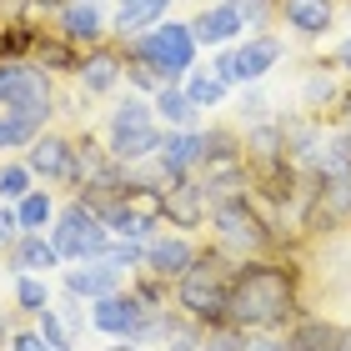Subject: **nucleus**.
I'll return each instance as SVG.
<instances>
[{"mask_svg": "<svg viewBox=\"0 0 351 351\" xmlns=\"http://www.w3.org/2000/svg\"><path fill=\"white\" fill-rule=\"evenodd\" d=\"M106 151L116 156L121 166H146L156 151H161V141H166V125L156 121V106H151V95H141V90H125L116 95V106L106 110Z\"/></svg>", "mask_w": 351, "mask_h": 351, "instance_id": "nucleus-3", "label": "nucleus"}, {"mask_svg": "<svg viewBox=\"0 0 351 351\" xmlns=\"http://www.w3.org/2000/svg\"><path fill=\"white\" fill-rule=\"evenodd\" d=\"M201 256V241L191 231H176V226H161L146 241V266L141 271H151V276H161L176 286V276H186V266Z\"/></svg>", "mask_w": 351, "mask_h": 351, "instance_id": "nucleus-11", "label": "nucleus"}, {"mask_svg": "<svg viewBox=\"0 0 351 351\" xmlns=\"http://www.w3.org/2000/svg\"><path fill=\"white\" fill-rule=\"evenodd\" d=\"M236 266H241V256H231V251H221V246H201V256L191 261L186 276H176V286H171L176 311L191 316L196 326H226Z\"/></svg>", "mask_w": 351, "mask_h": 351, "instance_id": "nucleus-2", "label": "nucleus"}, {"mask_svg": "<svg viewBox=\"0 0 351 351\" xmlns=\"http://www.w3.org/2000/svg\"><path fill=\"white\" fill-rule=\"evenodd\" d=\"M281 60H286V40L271 36V30H261V36H246L236 45H221L216 60H211V71L226 86H261Z\"/></svg>", "mask_w": 351, "mask_h": 351, "instance_id": "nucleus-8", "label": "nucleus"}, {"mask_svg": "<svg viewBox=\"0 0 351 351\" xmlns=\"http://www.w3.org/2000/svg\"><path fill=\"white\" fill-rule=\"evenodd\" d=\"M276 15L296 36L306 40H322L331 25H337V0H276Z\"/></svg>", "mask_w": 351, "mask_h": 351, "instance_id": "nucleus-20", "label": "nucleus"}, {"mask_svg": "<svg viewBox=\"0 0 351 351\" xmlns=\"http://www.w3.org/2000/svg\"><path fill=\"white\" fill-rule=\"evenodd\" d=\"M121 75H125V51H121V40L116 45H90V51L81 56V66H75V86H81L86 95H110L121 86Z\"/></svg>", "mask_w": 351, "mask_h": 351, "instance_id": "nucleus-16", "label": "nucleus"}, {"mask_svg": "<svg viewBox=\"0 0 351 351\" xmlns=\"http://www.w3.org/2000/svg\"><path fill=\"white\" fill-rule=\"evenodd\" d=\"M151 106H156V121H161L166 131H196L201 125V110L191 106V95L181 86H161L151 95Z\"/></svg>", "mask_w": 351, "mask_h": 351, "instance_id": "nucleus-22", "label": "nucleus"}, {"mask_svg": "<svg viewBox=\"0 0 351 351\" xmlns=\"http://www.w3.org/2000/svg\"><path fill=\"white\" fill-rule=\"evenodd\" d=\"M286 351H351V331L326 316H296L286 326Z\"/></svg>", "mask_w": 351, "mask_h": 351, "instance_id": "nucleus-19", "label": "nucleus"}, {"mask_svg": "<svg viewBox=\"0 0 351 351\" xmlns=\"http://www.w3.org/2000/svg\"><path fill=\"white\" fill-rule=\"evenodd\" d=\"M101 351H146V346H136L131 337H116V341H110V346H101Z\"/></svg>", "mask_w": 351, "mask_h": 351, "instance_id": "nucleus-35", "label": "nucleus"}, {"mask_svg": "<svg viewBox=\"0 0 351 351\" xmlns=\"http://www.w3.org/2000/svg\"><path fill=\"white\" fill-rule=\"evenodd\" d=\"M276 110H271V101H266V90H256V86H241V101H236V125H256V121H271Z\"/></svg>", "mask_w": 351, "mask_h": 351, "instance_id": "nucleus-27", "label": "nucleus"}, {"mask_svg": "<svg viewBox=\"0 0 351 351\" xmlns=\"http://www.w3.org/2000/svg\"><path fill=\"white\" fill-rule=\"evenodd\" d=\"M56 30L75 45V51L106 45V36H110V25L101 15V0H60L56 5Z\"/></svg>", "mask_w": 351, "mask_h": 351, "instance_id": "nucleus-13", "label": "nucleus"}, {"mask_svg": "<svg viewBox=\"0 0 351 351\" xmlns=\"http://www.w3.org/2000/svg\"><path fill=\"white\" fill-rule=\"evenodd\" d=\"M166 15H171V0H116L110 30H116V40H131V36H141V30L161 25Z\"/></svg>", "mask_w": 351, "mask_h": 351, "instance_id": "nucleus-21", "label": "nucleus"}, {"mask_svg": "<svg viewBox=\"0 0 351 351\" xmlns=\"http://www.w3.org/2000/svg\"><path fill=\"white\" fill-rule=\"evenodd\" d=\"M51 306H56L51 276H30V271H21V276H15V311L36 322V316H40V311H51Z\"/></svg>", "mask_w": 351, "mask_h": 351, "instance_id": "nucleus-24", "label": "nucleus"}, {"mask_svg": "<svg viewBox=\"0 0 351 351\" xmlns=\"http://www.w3.org/2000/svg\"><path fill=\"white\" fill-rule=\"evenodd\" d=\"M206 231H211V246L231 251V256H266L271 246H276V226L266 221V211L251 201H231V206H211V221H206Z\"/></svg>", "mask_w": 351, "mask_h": 351, "instance_id": "nucleus-5", "label": "nucleus"}, {"mask_svg": "<svg viewBox=\"0 0 351 351\" xmlns=\"http://www.w3.org/2000/svg\"><path fill=\"white\" fill-rule=\"evenodd\" d=\"M246 351H286V337H276V331H256V337L246 341Z\"/></svg>", "mask_w": 351, "mask_h": 351, "instance_id": "nucleus-33", "label": "nucleus"}, {"mask_svg": "<svg viewBox=\"0 0 351 351\" xmlns=\"http://www.w3.org/2000/svg\"><path fill=\"white\" fill-rule=\"evenodd\" d=\"M301 316V291H296V271L286 261H271V256H246L236 266V281H231V306H226V322L241 326V331H286Z\"/></svg>", "mask_w": 351, "mask_h": 351, "instance_id": "nucleus-1", "label": "nucleus"}, {"mask_svg": "<svg viewBox=\"0 0 351 351\" xmlns=\"http://www.w3.org/2000/svg\"><path fill=\"white\" fill-rule=\"evenodd\" d=\"M21 156H25V166L36 171V181L75 186V136H71V131H56V125H45V131L30 141Z\"/></svg>", "mask_w": 351, "mask_h": 351, "instance_id": "nucleus-10", "label": "nucleus"}, {"mask_svg": "<svg viewBox=\"0 0 351 351\" xmlns=\"http://www.w3.org/2000/svg\"><path fill=\"white\" fill-rule=\"evenodd\" d=\"M0 256H5V266L15 271V276H21V271H30V276H51L56 266H66V256L56 251V241L45 231H21Z\"/></svg>", "mask_w": 351, "mask_h": 351, "instance_id": "nucleus-17", "label": "nucleus"}, {"mask_svg": "<svg viewBox=\"0 0 351 351\" xmlns=\"http://www.w3.org/2000/svg\"><path fill=\"white\" fill-rule=\"evenodd\" d=\"M125 281H131V271L116 266L110 256L71 261L66 276H60V286H66V291H75L81 301H101V296H110V291H125Z\"/></svg>", "mask_w": 351, "mask_h": 351, "instance_id": "nucleus-12", "label": "nucleus"}, {"mask_svg": "<svg viewBox=\"0 0 351 351\" xmlns=\"http://www.w3.org/2000/svg\"><path fill=\"white\" fill-rule=\"evenodd\" d=\"M5 351H51V341H45L36 326H21V331L10 337V346H5Z\"/></svg>", "mask_w": 351, "mask_h": 351, "instance_id": "nucleus-32", "label": "nucleus"}, {"mask_svg": "<svg viewBox=\"0 0 351 351\" xmlns=\"http://www.w3.org/2000/svg\"><path fill=\"white\" fill-rule=\"evenodd\" d=\"M56 211H60V206H56V196H51L45 186H36L30 196H21V201H15V216H21V231H45V226L56 221Z\"/></svg>", "mask_w": 351, "mask_h": 351, "instance_id": "nucleus-25", "label": "nucleus"}, {"mask_svg": "<svg viewBox=\"0 0 351 351\" xmlns=\"http://www.w3.org/2000/svg\"><path fill=\"white\" fill-rule=\"evenodd\" d=\"M331 60H337V66L346 71V81H351V36H341V45L331 51Z\"/></svg>", "mask_w": 351, "mask_h": 351, "instance_id": "nucleus-34", "label": "nucleus"}, {"mask_svg": "<svg viewBox=\"0 0 351 351\" xmlns=\"http://www.w3.org/2000/svg\"><path fill=\"white\" fill-rule=\"evenodd\" d=\"M206 221H211V201H206V191L196 176H181V181L166 186V226L176 231H206Z\"/></svg>", "mask_w": 351, "mask_h": 351, "instance_id": "nucleus-15", "label": "nucleus"}, {"mask_svg": "<svg viewBox=\"0 0 351 351\" xmlns=\"http://www.w3.org/2000/svg\"><path fill=\"white\" fill-rule=\"evenodd\" d=\"M181 90L191 95V106H196L201 116H206V110H221V106H226V95H231V86L221 81L216 71H191L181 81Z\"/></svg>", "mask_w": 351, "mask_h": 351, "instance_id": "nucleus-23", "label": "nucleus"}, {"mask_svg": "<svg viewBox=\"0 0 351 351\" xmlns=\"http://www.w3.org/2000/svg\"><path fill=\"white\" fill-rule=\"evenodd\" d=\"M191 36H196V45H211V51H221V45H236L246 36L241 15H236L231 0H216V5H206L191 15Z\"/></svg>", "mask_w": 351, "mask_h": 351, "instance_id": "nucleus-18", "label": "nucleus"}, {"mask_svg": "<svg viewBox=\"0 0 351 351\" xmlns=\"http://www.w3.org/2000/svg\"><path fill=\"white\" fill-rule=\"evenodd\" d=\"M36 191V171L25 166V156H5L0 161V201H21Z\"/></svg>", "mask_w": 351, "mask_h": 351, "instance_id": "nucleus-26", "label": "nucleus"}, {"mask_svg": "<svg viewBox=\"0 0 351 351\" xmlns=\"http://www.w3.org/2000/svg\"><path fill=\"white\" fill-rule=\"evenodd\" d=\"M15 236H21V216H15V201H0V251H5Z\"/></svg>", "mask_w": 351, "mask_h": 351, "instance_id": "nucleus-31", "label": "nucleus"}, {"mask_svg": "<svg viewBox=\"0 0 351 351\" xmlns=\"http://www.w3.org/2000/svg\"><path fill=\"white\" fill-rule=\"evenodd\" d=\"M0 110L56 121V71L36 60H0Z\"/></svg>", "mask_w": 351, "mask_h": 351, "instance_id": "nucleus-6", "label": "nucleus"}, {"mask_svg": "<svg viewBox=\"0 0 351 351\" xmlns=\"http://www.w3.org/2000/svg\"><path fill=\"white\" fill-rule=\"evenodd\" d=\"M201 331H206V326H196V322L186 316L181 331H176V337H171L166 346H156V351H196V346H201Z\"/></svg>", "mask_w": 351, "mask_h": 351, "instance_id": "nucleus-30", "label": "nucleus"}, {"mask_svg": "<svg viewBox=\"0 0 351 351\" xmlns=\"http://www.w3.org/2000/svg\"><path fill=\"white\" fill-rule=\"evenodd\" d=\"M36 331H40L45 341H51V351H75V337H71V326L60 322V311H56V306L36 316Z\"/></svg>", "mask_w": 351, "mask_h": 351, "instance_id": "nucleus-28", "label": "nucleus"}, {"mask_svg": "<svg viewBox=\"0 0 351 351\" xmlns=\"http://www.w3.org/2000/svg\"><path fill=\"white\" fill-rule=\"evenodd\" d=\"M141 316H146V301H141L131 286L125 291H110L101 301H90V331H101V337H131V331L141 326Z\"/></svg>", "mask_w": 351, "mask_h": 351, "instance_id": "nucleus-14", "label": "nucleus"}, {"mask_svg": "<svg viewBox=\"0 0 351 351\" xmlns=\"http://www.w3.org/2000/svg\"><path fill=\"white\" fill-rule=\"evenodd\" d=\"M121 51L125 60H141L146 71H156V81L161 86H181L191 71H196V36H191V21H166L161 25H151V30H141V36L131 40H121Z\"/></svg>", "mask_w": 351, "mask_h": 351, "instance_id": "nucleus-4", "label": "nucleus"}, {"mask_svg": "<svg viewBox=\"0 0 351 351\" xmlns=\"http://www.w3.org/2000/svg\"><path fill=\"white\" fill-rule=\"evenodd\" d=\"M351 106V81L337 60H311L306 71H301V110L316 121H341V110Z\"/></svg>", "mask_w": 351, "mask_h": 351, "instance_id": "nucleus-9", "label": "nucleus"}, {"mask_svg": "<svg viewBox=\"0 0 351 351\" xmlns=\"http://www.w3.org/2000/svg\"><path fill=\"white\" fill-rule=\"evenodd\" d=\"M56 311H60V322L71 326V337L81 341V331H86V306H81V296H75V291H66V286H60V296H56Z\"/></svg>", "mask_w": 351, "mask_h": 351, "instance_id": "nucleus-29", "label": "nucleus"}, {"mask_svg": "<svg viewBox=\"0 0 351 351\" xmlns=\"http://www.w3.org/2000/svg\"><path fill=\"white\" fill-rule=\"evenodd\" d=\"M51 241L66 261H90V256H106L110 226L101 221V211H95L86 196H71L51 221Z\"/></svg>", "mask_w": 351, "mask_h": 351, "instance_id": "nucleus-7", "label": "nucleus"}]
</instances>
